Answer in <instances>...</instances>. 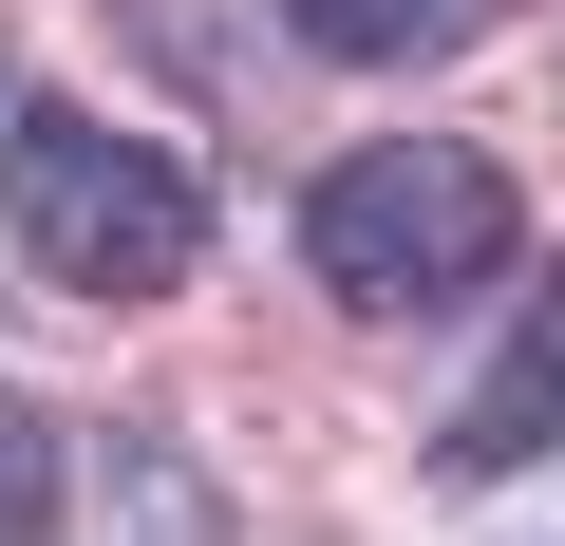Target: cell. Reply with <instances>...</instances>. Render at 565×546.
I'll use <instances>...</instances> for the list:
<instances>
[{"label": "cell", "mask_w": 565, "mask_h": 546, "mask_svg": "<svg viewBox=\"0 0 565 546\" xmlns=\"http://www.w3.org/2000/svg\"><path fill=\"white\" fill-rule=\"evenodd\" d=\"M302 264H321V302H359V321H434V302H490L527 264V189L471 132H377V151H340L302 189Z\"/></svg>", "instance_id": "obj_1"}, {"label": "cell", "mask_w": 565, "mask_h": 546, "mask_svg": "<svg viewBox=\"0 0 565 546\" xmlns=\"http://www.w3.org/2000/svg\"><path fill=\"white\" fill-rule=\"evenodd\" d=\"M0 245H20L57 302H170L207 264V189L151 132H114V114H20V151H0Z\"/></svg>", "instance_id": "obj_2"}, {"label": "cell", "mask_w": 565, "mask_h": 546, "mask_svg": "<svg viewBox=\"0 0 565 546\" xmlns=\"http://www.w3.org/2000/svg\"><path fill=\"white\" fill-rule=\"evenodd\" d=\"M546 433H565V321L527 302V340H509V377H490V396H471V415L434 433V471L471 490V471H509V452H546Z\"/></svg>", "instance_id": "obj_3"}, {"label": "cell", "mask_w": 565, "mask_h": 546, "mask_svg": "<svg viewBox=\"0 0 565 546\" xmlns=\"http://www.w3.org/2000/svg\"><path fill=\"white\" fill-rule=\"evenodd\" d=\"M282 20H302L321 57H359V76H415V57H471L509 0H282Z\"/></svg>", "instance_id": "obj_4"}, {"label": "cell", "mask_w": 565, "mask_h": 546, "mask_svg": "<svg viewBox=\"0 0 565 546\" xmlns=\"http://www.w3.org/2000/svg\"><path fill=\"white\" fill-rule=\"evenodd\" d=\"M95 471H114V490H132V546H207V490H189V471H170V452H151V433H114V452H95Z\"/></svg>", "instance_id": "obj_5"}, {"label": "cell", "mask_w": 565, "mask_h": 546, "mask_svg": "<svg viewBox=\"0 0 565 546\" xmlns=\"http://www.w3.org/2000/svg\"><path fill=\"white\" fill-rule=\"evenodd\" d=\"M20 527H57V415L0 396V546H20Z\"/></svg>", "instance_id": "obj_6"}]
</instances>
